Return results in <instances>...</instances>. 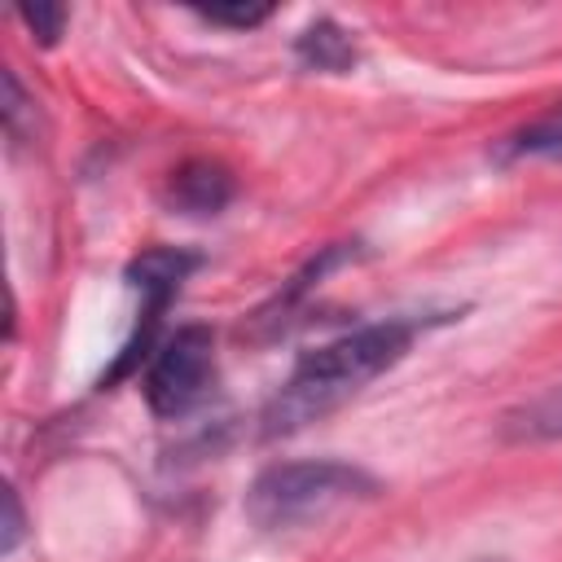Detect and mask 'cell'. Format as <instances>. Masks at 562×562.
<instances>
[{
	"label": "cell",
	"instance_id": "6da1fadb",
	"mask_svg": "<svg viewBox=\"0 0 562 562\" xmlns=\"http://www.w3.org/2000/svg\"><path fill=\"white\" fill-rule=\"evenodd\" d=\"M426 325L430 321H417V316H391V321L360 325V329L307 351L263 413L268 435H290V430L334 413L351 395H360L373 378H382L391 364H400L408 356L417 329H426Z\"/></svg>",
	"mask_w": 562,
	"mask_h": 562
},
{
	"label": "cell",
	"instance_id": "7a4b0ae2",
	"mask_svg": "<svg viewBox=\"0 0 562 562\" xmlns=\"http://www.w3.org/2000/svg\"><path fill=\"white\" fill-rule=\"evenodd\" d=\"M373 496H378V479L351 461H334V457L277 461L255 474L246 492V514L259 531H299Z\"/></svg>",
	"mask_w": 562,
	"mask_h": 562
},
{
	"label": "cell",
	"instance_id": "3957f363",
	"mask_svg": "<svg viewBox=\"0 0 562 562\" xmlns=\"http://www.w3.org/2000/svg\"><path fill=\"white\" fill-rule=\"evenodd\" d=\"M215 378V334L206 325H180L149 351L145 369V400L158 417L189 413Z\"/></svg>",
	"mask_w": 562,
	"mask_h": 562
},
{
	"label": "cell",
	"instance_id": "277c9868",
	"mask_svg": "<svg viewBox=\"0 0 562 562\" xmlns=\"http://www.w3.org/2000/svg\"><path fill=\"white\" fill-rule=\"evenodd\" d=\"M233 193H237L233 171L215 158H189L167 180V202L184 215H220L233 202Z\"/></svg>",
	"mask_w": 562,
	"mask_h": 562
},
{
	"label": "cell",
	"instance_id": "5b68a950",
	"mask_svg": "<svg viewBox=\"0 0 562 562\" xmlns=\"http://www.w3.org/2000/svg\"><path fill=\"white\" fill-rule=\"evenodd\" d=\"M505 435L509 439H531V443H544V439H562V386L536 395L531 404H522L518 413L505 417Z\"/></svg>",
	"mask_w": 562,
	"mask_h": 562
},
{
	"label": "cell",
	"instance_id": "8992f818",
	"mask_svg": "<svg viewBox=\"0 0 562 562\" xmlns=\"http://www.w3.org/2000/svg\"><path fill=\"white\" fill-rule=\"evenodd\" d=\"M299 57L316 70H347L356 61V48H351L347 31H338L334 22H316L299 35Z\"/></svg>",
	"mask_w": 562,
	"mask_h": 562
},
{
	"label": "cell",
	"instance_id": "52a82bcc",
	"mask_svg": "<svg viewBox=\"0 0 562 562\" xmlns=\"http://www.w3.org/2000/svg\"><path fill=\"white\" fill-rule=\"evenodd\" d=\"M18 18H22V26L31 35H40V44H57V35L66 26V9L61 4H26V9H18Z\"/></svg>",
	"mask_w": 562,
	"mask_h": 562
},
{
	"label": "cell",
	"instance_id": "ba28073f",
	"mask_svg": "<svg viewBox=\"0 0 562 562\" xmlns=\"http://www.w3.org/2000/svg\"><path fill=\"white\" fill-rule=\"evenodd\" d=\"M206 22H220V26H237V31H250L268 18V4H211L202 9Z\"/></svg>",
	"mask_w": 562,
	"mask_h": 562
},
{
	"label": "cell",
	"instance_id": "9c48e42d",
	"mask_svg": "<svg viewBox=\"0 0 562 562\" xmlns=\"http://www.w3.org/2000/svg\"><path fill=\"white\" fill-rule=\"evenodd\" d=\"M4 501H9V527H4V553H13V549H18V540H22V509H18V496H13V492H9Z\"/></svg>",
	"mask_w": 562,
	"mask_h": 562
}]
</instances>
